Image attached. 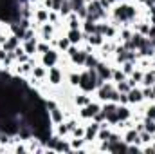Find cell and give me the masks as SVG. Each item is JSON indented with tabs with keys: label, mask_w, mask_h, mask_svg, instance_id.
I'll return each mask as SVG.
<instances>
[{
	"label": "cell",
	"mask_w": 155,
	"mask_h": 154,
	"mask_svg": "<svg viewBox=\"0 0 155 154\" xmlns=\"http://www.w3.org/2000/svg\"><path fill=\"white\" fill-rule=\"evenodd\" d=\"M38 37L41 40H45V42H52V40L56 38V26L54 24H51V22H45V24H41L38 27Z\"/></svg>",
	"instance_id": "8992f818"
},
{
	"label": "cell",
	"mask_w": 155,
	"mask_h": 154,
	"mask_svg": "<svg viewBox=\"0 0 155 154\" xmlns=\"http://www.w3.org/2000/svg\"><path fill=\"white\" fill-rule=\"evenodd\" d=\"M153 83H155V73H153V67H152V69H146V71H144L141 85L144 87V85H153Z\"/></svg>",
	"instance_id": "603a6c76"
},
{
	"label": "cell",
	"mask_w": 155,
	"mask_h": 154,
	"mask_svg": "<svg viewBox=\"0 0 155 154\" xmlns=\"http://www.w3.org/2000/svg\"><path fill=\"white\" fill-rule=\"evenodd\" d=\"M65 22H67L69 29H81V24H83V20L78 16L76 13H71L69 16H65Z\"/></svg>",
	"instance_id": "ac0fdd59"
},
{
	"label": "cell",
	"mask_w": 155,
	"mask_h": 154,
	"mask_svg": "<svg viewBox=\"0 0 155 154\" xmlns=\"http://www.w3.org/2000/svg\"><path fill=\"white\" fill-rule=\"evenodd\" d=\"M72 102H74L76 109H79V107H85L87 103H90V102H92V96H90V93L79 91V93H74V94H72Z\"/></svg>",
	"instance_id": "8fae6325"
},
{
	"label": "cell",
	"mask_w": 155,
	"mask_h": 154,
	"mask_svg": "<svg viewBox=\"0 0 155 154\" xmlns=\"http://www.w3.org/2000/svg\"><path fill=\"white\" fill-rule=\"evenodd\" d=\"M49 111V120H51V125H58V123H61L67 116H65V111L56 103V105H52L51 109H47Z\"/></svg>",
	"instance_id": "ba28073f"
},
{
	"label": "cell",
	"mask_w": 155,
	"mask_h": 154,
	"mask_svg": "<svg viewBox=\"0 0 155 154\" xmlns=\"http://www.w3.org/2000/svg\"><path fill=\"white\" fill-rule=\"evenodd\" d=\"M99 111H101V103L99 102H90L85 107H79L78 109V118L88 121V120H94V116L97 114Z\"/></svg>",
	"instance_id": "7a4b0ae2"
},
{
	"label": "cell",
	"mask_w": 155,
	"mask_h": 154,
	"mask_svg": "<svg viewBox=\"0 0 155 154\" xmlns=\"http://www.w3.org/2000/svg\"><path fill=\"white\" fill-rule=\"evenodd\" d=\"M60 51L58 49H54V47H51L47 53H43V54H40V64L41 65H45L47 69L49 67H52V65H58V62H60Z\"/></svg>",
	"instance_id": "3957f363"
},
{
	"label": "cell",
	"mask_w": 155,
	"mask_h": 154,
	"mask_svg": "<svg viewBox=\"0 0 155 154\" xmlns=\"http://www.w3.org/2000/svg\"><path fill=\"white\" fill-rule=\"evenodd\" d=\"M20 42H22V40L18 38L16 35H13V33H11V35L7 37V40L2 44V49H4V51H15V49L20 45Z\"/></svg>",
	"instance_id": "9a60e30c"
},
{
	"label": "cell",
	"mask_w": 155,
	"mask_h": 154,
	"mask_svg": "<svg viewBox=\"0 0 155 154\" xmlns=\"http://www.w3.org/2000/svg\"><path fill=\"white\" fill-rule=\"evenodd\" d=\"M67 38L71 40L72 45H79V44L85 42V38H83V31H81V29H69V31H67Z\"/></svg>",
	"instance_id": "5bb4252c"
},
{
	"label": "cell",
	"mask_w": 155,
	"mask_h": 154,
	"mask_svg": "<svg viewBox=\"0 0 155 154\" xmlns=\"http://www.w3.org/2000/svg\"><path fill=\"white\" fill-rule=\"evenodd\" d=\"M63 80H65V71H63L61 67L52 65V67L47 69V78H45V82H47L49 85L60 87V85H63Z\"/></svg>",
	"instance_id": "6da1fadb"
},
{
	"label": "cell",
	"mask_w": 155,
	"mask_h": 154,
	"mask_svg": "<svg viewBox=\"0 0 155 154\" xmlns=\"http://www.w3.org/2000/svg\"><path fill=\"white\" fill-rule=\"evenodd\" d=\"M51 45H52L54 49H58L60 53H63V54H65V53H67V49H69L72 44H71V40L67 38V35H65V37H58V38H54L52 42H51Z\"/></svg>",
	"instance_id": "7c38bea8"
},
{
	"label": "cell",
	"mask_w": 155,
	"mask_h": 154,
	"mask_svg": "<svg viewBox=\"0 0 155 154\" xmlns=\"http://www.w3.org/2000/svg\"><path fill=\"white\" fill-rule=\"evenodd\" d=\"M54 127H56V136H60V138H71V127H69L67 120H63L61 123H58Z\"/></svg>",
	"instance_id": "e0dca14e"
},
{
	"label": "cell",
	"mask_w": 155,
	"mask_h": 154,
	"mask_svg": "<svg viewBox=\"0 0 155 154\" xmlns=\"http://www.w3.org/2000/svg\"><path fill=\"white\" fill-rule=\"evenodd\" d=\"M137 4H146V0H135Z\"/></svg>",
	"instance_id": "d590c367"
},
{
	"label": "cell",
	"mask_w": 155,
	"mask_h": 154,
	"mask_svg": "<svg viewBox=\"0 0 155 154\" xmlns=\"http://www.w3.org/2000/svg\"><path fill=\"white\" fill-rule=\"evenodd\" d=\"M60 20H61V16H60V13L58 11H49V22L51 24H60Z\"/></svg>",
	"instance_id": "1f68e13d"
},
{
	"label": "cell",
	"mask_w": 155,
	"mask_h": 154,
	"mask_svg": "<svg viewBox=\"0 0 155 154\" xmlns=\"http://www.w3.org/2000/svg\"><path fill=\"white\" fill-rule=\"evenodd\" d=\"M126 94H128V103H130V105H137V103L144 102V96H143V89H141L139 85L132 87V89H130Z\"/></svg>",
	"instance_id": "30bf717a"
},
{
	"label": "cell",
	"mask_w": 155,
	"mask_h": 154,
	"mask_svg": "<svg viewBox=\"0 0 155 154\" xmlns=\"http://www.w3.org/2000/svg\"><path fill=\"white\" fill-rule=\"evenodd\" d=\"M116 89L119 91V93H128L132 87H130L128 80H123V82H117V83H116Z\"/></svg>",
	"instance_id": "f546056e"
},
{
	"label": "cell",
	"mask_w": 155,
	"mask_h": 154,
	"mask_svg": "<svg viewBox=\"0 0 155 154\" xmlns=\"http://www.w3.org/2000/svg\"><path fill=\"white\" fill-rule=\"evenodd\" d=\"M121 69H123V73L126 75V76H130L134 71H135V67H137V64L135 62H132V60H126V62H123L121 65H119Z\"/></svg>",
	"instance_id": "cb8c5ba5"
},
{
	"label": "cell",
	"mask_w": 155,
	"mask_h": 154,
	"mask_svg": "<svg viewBox=\"0 0 155 154\" xmlns=\"http://www.w3.org/2000/svg\"><path fill=\"white\" fill-rule=\"evenodd\" d=\"M51 47H52V45H51V42H45V40H41V42H38V47H36V51H38L40 54H43V53H47Z\"/></svg>",
	"instance_id": "4dcf8cb0"
},
{
	"label": "cell",
	"mask_w": 155,
	"mask_h": 154,
	"mask_svg": "<svg viewBox=\"0 0 155 154\" xmlns=\"http://www.w3.org/2000/svg\"><path fill=\"white\" fill-rule=\"evenodd\" d=\"M143 89V96H144V102H155V93H153V87L152 85H144V87H141Z\"/></svg>",
	"instance_id": "d4e9b609"
},
{
	"label": "cell",
	"mask_w": 155,
	"mask_h": 154,
	"mask_svg": "<svg viewBox=\"0 0 155 154\" xmlns=\"http://www.w3.org/2000/svg\"><path fill=\"white\" fill-rule=\"evenodd\" d=\"M83 136H85V125L78 123L76 127L72 129V132H71V138H83Z\"/></svg>",
	"instance_id": "f1b7e54d"
},
{
	"label": "cell",
	"mask_w": 155,
	"mask_h": 154,
	"mask_svg": "<svg viewBox=\"0 0 155 154\" xmlns=\"http://www.w3.org/2000/svg\"><path fill=\"white\" fill-rule=\"evenodd\" d=\"M143 123H144V131H148L150 134H155V120L153 118L144 116V118H143Z\"/></svg>",
	"instance_id": "83f0119b"
},
{
	"label": "cell",
	"mask_w": 155,
	"mask_h": 154,
	"mask_svg": "<svg viewBox=\"0 0 155 154\" xmlns=\"http://www.w3.org/2000/svg\"><path fill=\"white\" fill-rule=\"evenodd\" d=\"M126 78H128V76L123 73V69H121L119 65H116V67L112 69V82H114V83H117V82H123V80H126Z\"/></svg>",
	"instance_id": "4316f807"
},
{
	"label": "cell",
	"mask_w": 155,
	"mask_h": 154,
	"mask_svg": "<svg viewBox=\"0 0 155 154\" xmlns=\"http://www.w3.org/2000/svg\"><path fill=\"white\" fill-rule=\"evenodd\" d=\"M0 47H2V45H0Z\"/></svg>",
	"instance_id": "f35d334b"
},
{
	"label": "cell",
	"mask_w": 155,
	"mask_h": 154,
	"mask_svg": "<svg viewBox=\"0 0 155 154\" xmlns=\"http://www.w3.org/2000/svg\"><path fill=\"white\" fill-rule=\"evenodd\" d=\"M33 78H36V80H45L47 78V67L45 65H41V64H36L35 67H33Z\"/></svg>",
	"instance_id": "ffe728a7"
},
{
	"label": "cell",
	"mask_w": 155,
	"mask_h": 154,
	"mask_svg": "<svg viewBox=\"0 0 155 154\" xmlns=\"http://www.w3.org/2000/svg\"><path fill=\"white\" fill-rule=\"evenodd\" d=\"M60 16L61 18H65V16H69L71 13H72V4H71V0H63V4H61V7H60Z\"/></svg>",
	"instance_id": "484cf974"
},
{
	"label": "cell",
	"mask_w": 155,
	"mask_h": 154,
	"mask_svg": "<svg viewBox=\"0 0 155 154\" xmlns=\"http://www.w3.org/2000/svg\"><path fill=\"white\" fill-rule=\"evenodd\" d=\"M112 69H114V65H110L107 60H99V64L96 65L97 78H99V80H105V82L112 80Z\"/></svg>",
	"instance_id": "52a82bcc"
},
{
	"label": "cell",
	"mask_w": 155,
	"mask_h": 154,
	"mask_svg": "<svg viewBox=\"0 0 155 154\" xmlns=\"http://www.w3.org/2000/svg\"><path fill=\"white\" fill-rule=\"evenodd\" d=\"M119 98H121V93H119L117 89H114V91H112V94H110V100H108V102H114V103H119Z\"/></svg>",
	"instance_id": "836d02e7"
},
{
	"label": "cell",
	"mask_w": 155,
	"mask_h": 154,
	"mask_svg": "<svg viewBox=\"0 0 155 154\" xmlns=\"http://www.w3.org/2000/svg\"><path fill=\"white\" fill-rule=\"evenodd\" d=\"M79 73H78L76 69H72V71H71V73H65V80H67V82H69V85H71V87H74V89H76L78 85H79Z\"/></svg>",
	"instance_id": "44dd1931"
},
{
	"label": "cell",
	"mask_w": 155,
	"mask_h": 154,
	"mask_svg": "<svg viewBox=\"0 0 155 154\" xmlns=\"http://www.w3.org/2000/svg\"><path fill=\"white\" fill-rule=\"evenodd\" d=\"M144 116H148V118H153L155 120V102H148V105H146V111H144Z\"/></svg>",
	"instance_id": "d6a6232c"
},
{
	"label": "cell",
	"mask_w": 155,
	"mask_h": 154,
	"mask_svg": "<svg viewBox=\"0 0 155 154\" xmlns=\"http://www.w3.org/2000/svg\"><path fill=\"white\" fill-rule=\"evenodd\" d=\"M153 73H155V69H153Z\"/></svg>",
	"instance_id": "74e56055"
},
{
	"label": "cell",
	"mask_w": 155,
	"mask_h": 154,
	"mask_svg": "<svg viewBox=\"0 0 155 154\" xmlns=\"http://www.w3.org/2000/svg\"><path fill=\"white\" fill-rule=\"evenodd\" d=\"M49 11H51V9H47V7H43V5H40V7H36V9H33V20L38 22V24H45V22H49Z\"/></svg>",
	"instance_id": "4fadbf2b"
},
{
	"label": "cell",
	"mask_w": 155,
	"mask_h": 154,
	"mask_svg": "<svg viewBox=\"0 0 155 154\" xmlns=\"http://www.w3.org/2000/svg\"><path fill=\"white\" fill-rule=\"evenodd\" d=\"M117 118H119V121H121V120H128V118H132V109H130V105L117 103Z\"/></svg>",
	"instance_id": "d6986e66"
},
{
	"label": "cell",
	"mask_w": 155,
	"mask_h": 154,
	"mask_svg": "<svg viewBox=\"0 0 155 154\" xmlns=\"http://www.w3.org/2000/svg\"><path fill=\"white\" fill-rule=\"evenodd\" d=\"M119 2H121V0H108V4H110V5H112V7H114V5H116V4H119Z\"/></svg>",
	"instance_id": "e575fe53"
},
{
	"label": "cell",
	"mask_w": 155,
	"mask_h": 154,
	"mask_svg": "<svg viewBox=\"0 0 155 154\" xmlns=\"http://www.w3.org/2000/svg\"><path fill=\"white\" fill-rule=\"evenodd\" d=\"M114 89H116V83H114L112 80L105 82L103 85H99V87L96 89V96H97V100H99L101 103L108 102V100H110V94H112V91H114Z\"/></svg>",
	"instance_id": "277c9868"
},
{
	"label": "cell",
	"mask_w": 155,
	"mask_h": 154,
	"mask_svg": "<svg viewBox=\"0 0 155 154\" xmlns=\"http://www.w3.org/2000/svg\"><path fill=\"white\" fill-rule=\"evenodd\" d=\"M152 67H153V69H155V56H153V58H152Z\"/></svg>",
	"instance_id": "8d00e7d4"
},
{
	"label": "cell",
	"mask_w": 155,
	"mask_h": 154,
	"mask_svg": "<svg viewBox=\"0 0 155 154\" xmlns=\"http://www.w3.org/2000/svg\"><path fill=\"white\" fill-rule=\"evenodd\" d=\"M99 56L96 53H88L87 54V60H85V69H96V65L99 64Z\"/></svg>",
	"instance_id": "7402d4cb"
},
{
	"label": "cell",
	"mask_w": 155,
	"mask_h": 154,
	"mask_svg": "<svg viewBox=\"0 0 155 154\" xmlns=\"http://www.w3.org/2000/svg\"><path fill=\"white\" fill-rule=\"evenodd\" d=\"M123 142H124L126 145H132V143L143 145V143H141V138H139V132L135 131V127H130V129L123 131Z\"/></svg>",
	"instance_id": "9c48e42d"
},
{
	"label": "cell",
	"mask_w": 155,
	"mask_h": 154,
	"mask_svg": "<svg viewBox=\"0 0 155 154\" xmlns=\"http://www.w3.org/2000/svg\"><path fill=\"white\" fill-rule=\"evenodd\" d=\"M99 129H101V123H97V121H94V120H88V123H85V142L88 143V142H92V143H96L97 142V132H99Z\"/></svg>",
	"instance_id": "5b68a950"
},
{
	"label": "cell",
	"mask_w": 155,
	"mask_h": 154,
	"mask_svg": "<svg viewBox=\"0 0 155 154\" xmlns=\"http://www.w3.org/2000/svg\"><path fill=\"white\" fill-rule=\"evenodd\" d=\"M22 47H24V51L29 54V56H35L38 51H36V47H38V38H31V40H24L22 42Z\"/></svg>",
	"instance_id": "2e32d148"
}]
</instances>
